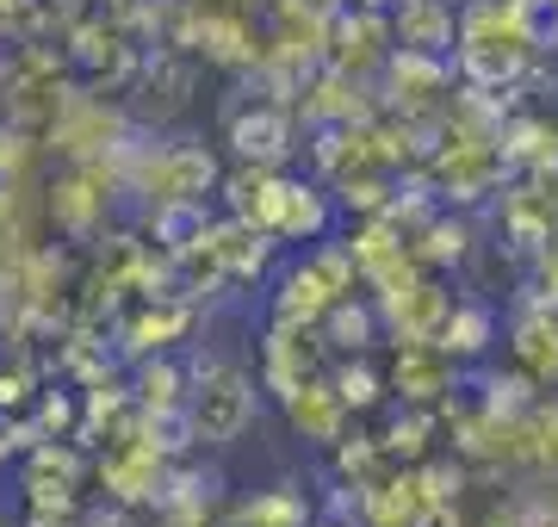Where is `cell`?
Listing matches in <instances>:
<instances>
[{"mask_svg":"<svg viewBox=\"0 0 558 527\" xmlns=\"http://www.w3.org/2000/svg\"><path fill=\"white\" fill-rule=\"evenodd\" d=\"M527 62V38L515 32L509 7H472L459 20V69L472 87H509Z\"/></svg>","mask_w":558,"mask_h":527,"instance_id":"1","label":"cell"},{"mask_svg":"<svg viewBox=\"0 0 558 527\" xmlns=\"http://www.w3.org/2000/svg\"><path fill=\"white\" fill-rule=\"evenodd\" d=\"M248 416H255V385H248V379H236V372L205 379L199 404H193V428H199V441H236Z\"/></svg>","mask_w":558,"mask_h":527,"instance_id":"2","label":"cell"},{"mask_svg":"<svg viewBox=\"0 0 558 527\" xmlns=\"http://www.w3.org/2000/svg\"><path fill=\"white\" fill-rule=\"evenodd\" d=\"M230 143H236L242 162L255 168H279L292 156V119L279 106H255V112H236L230 119Z\"/></svg>","mask_w":558,"mask_h":527,"instance_id":"3","label":"cell"},{"mask_svg":"<svg viewBox=\"0 0 558 527\" xmlns=\"http://www.w3.org/2000/svg\"><path fill=\"white\" fill-rule=\"evenodd\" d=\"M329 305H336V292L323 285L317 267H299L292 280L279 285V323H292V329H311L329 317Z\"/></svg>","mask_w":558,"mask_h":527,"instance_id":"4","label":"cell"},{"mask_svg":"<svg viewBox=\"0 0 558 527\" xmlns=\"http://www.w3.org/2000/svg\"><path fill=\"white\" fill-rule=\"evenodd\" d=\"M292 422L304 428V434H317V441H341V416H348V404L336 397V385H317V379H304L292 397Z\"/></svg>","mask_w":558,"mask_h":527,"instance_id":"5","label":"cell"},{"mask_svg":"<svg viewBox=\"0 0 558 527\" xmlns=\"http://www.w3.org/2000/svg\"><path fill=\"white\" fill-rule=\"evenodd\" d=\"M304 379H311V342H304V329L279 323V335L267 342V385H274L279 397H292Z\"/></svg>","mask_w":558,"mask_h":527,"instance_id":"6","label":"cell"},{"mask_svg":"<svg viewBox=\"0 0 558 527\" xmlns=\"http://www.w3.org/2000/svg\"><path fill=\"white\" fill-rule=\"evenodd\" d=\"M398 391L410 404H428L447 391V366H440V342H410L398 354Z\"/></svg>","mask_w":558,"mask_h":527,"instance_id":"7","label":"cell"},{"mask_svg":"<svg viewBox=\"0 0 558 527\" xmlns=\"http://www.w3.org/2000/svg\"><path fill=\"white\" fill-rule=\"evenodd\" d=\"M398 38L410 50H447L453 44V7H440V0H403Z\"/></svg>","mask_w":558,"mask_h":527,"instance_id":"8","label":"cell"},{"mask_svg":"<svg viewBox=\"0 0 558 527\" xmlns=\"http://www.w3.org/2000/svg\"><path fill=\"white\" fill-rule=\"evenodd\" d=\"M490 335H497V317L484 305H459L447 323H440V354H453V360H472V354H484L490 347Z\"/></svg>","mask_w":558,"mask_h":527,"instance_id":"9","label":"cell"},{"mask_svg":"<svg viewBox=\"0 0 558 527\" xmlns=\"http://www.w3.org/2000/svg\"><path fill=\"white\" fill-rule=\"evenodd\" d=\"M211 181H218V168H211L205 149H174V156H161V193H168V199H199Z\"/></svg>","mask_w":558,"mask_h":527,"instance_id":"10","label":"cell"},{"mask_svg":"<svg viewBox=\"0 0 558 527\" xmlns=\"http://www.w3.org/2000/svg\"><path fill=\"white\" fill-rule=\"evenodd\" d=\"M502 162H527V168H558V137L546 124L521 119L502 131Z\"/></svg>","mask_w":558,"mask_h":527,"instance_id":"11","label":"cell"},{"mask_svg":"<svg viewBox=\"0 0 558 527\" xmlns=\"http://www.w3.org/2000/svg\"><path fill=\"white\" fill-rule=\"evenodd\" d=\"M323 335H329V347H341V354H360V347L373 342V305L336 298V305H329V317H323Z\"/></svg>","mask_w":558,"mask_h":527,"instance_id":"12","label":"cell"},{"mask_svg":"<svg viewBox=\"0 0 558 527\" xmlns=\"http://www.w3.org/2000/svg\"><path fill=\"white\" fill-rule=\"evenodd\" d=\"M385 38H391V25L379 13H354V20L336 25V62H366Z\"/></svg>","mask_w":558,"mask_h":527,"instance_id":"13","label":"cell"},{"mask_svg":"<svg viewBox=\"0 0 558 527\" xmlns=\"http://www.w3.org/2000/svg\"><path fill=\"white\" fill-rule=\"evenodd\" d=\"M515 32L527 38V50H553L558 44V0H509Z\"/></svg>","mask_w":558,"mask_h":527,"instance_id":"14","label":"cell"},{"mask_svg":"<svg viewBox=\"0 0 558 527\" xmlns=\"http://www.w3.org/2000/svg\"><path fill=\"white\" fill-rule=\"evenodd\" d=\"M521 366L539 372V379H553L558 372V323L553 317H534V323L521 329Z\"/></svg>","mask_w":558,"mask_h":527,"instance_id":"15","label":"cell"},{"mask_svg":"<svg viewBox=\"0 0 558 527\" xmlns=\"http://www.w3.org/2000/svg\"><path fill=\"white\" fill-rule=\"evenodd\" d=\"M428 434H435V416H422V409H410V416H398V422L379 434V446L391 453V459H422V446H428Z\"/></svg>","mask_w":558,"mask_h":527,"instance_id":"16","label":"cell"},{"mask_svg":"<svg viewBox=\"0 0 558 527\" xmlns=\"http://www.w3.org/2000/svg\"><path fill=\"white\" fill-rule=\"evenodd\" d=\"M329 385H336V397L348 409H373L379 404V372H373V366H336V379H329Z\"/></svg>","mask_w":558,"mask_h":527,"instance_id":"17","label":"cell"},{"mask_svg":"<svg viewBox=\"0 0 558 527\" xmlns=\"http://www.w3.org/2000/svg\"><path fill=\"white\" fill-rule=\"evenodd\" d=\"M180 329H186V310H143L131 323V347H161V342H174Z\"/></svg>","mask_w":558,"mask_h":527,"instance_id":"18","label":"cell"},{"mask_svg":"<svg viewBox=\"0 0 558 527\" xmlns=\"http://www.w3.org/2000/svg\"><path fill=\"white\" fill-rule=\"evenodd\" d=\"M459 248H465V230L459 223H447V218L422 223V243H416L422 261H459Z\"/></svg>","mask_w":558,"mask_h":527,"instance_id":"19","label":"cell"},{"mask_svg":"<svg viewBox=\"0 0 558 527\" xmlns=\"http://www.w3.org/2000/svg\"><path fill=\"white\" fill-rule=\"evenodd\" d=\"M323 273V285L336 292V298H348L354 292V273H360V261H354V248H323L317 261H311Z\"/></svg>","mask_w":558,"mask_h":527,"instance_id":"20","label":"cell"},{"mask_svg":"<svg viewBox=\"0 0 558 527\" xmlns=\"http://www.w3.org/2000/svg\"><path fill=\"white\" fill-rule=\"evenodd\" d=\"M137 391H143V409H168L180 397V372L174 366H143Z\"/></svg>","mask_w":558,"mask_h":527,"instance_id":"21","label":"cell"},{"mask_svg":"<svg viewBox=\"0 0 558 527\" xmlns=\"http://www.w3.org/2000/svg\"><path fill=\"white\" fill-rule=\"evenodd\" d=\"M81 422V409H75V397L69 391H44V409H38V434H69V428Z\"/></svg>","mask_w":558,"mask_h":527,"instance_id":"22","label":"cell"},{"mask_svg":"<svg viewBox=\"0 0 558 527\" xmlns=\"http://www.w3.org/2000/svg\"><path fill=\"white\" fill-rule=\"evenodd\" d=\"M242 522H248V527H304V508L292 503V497H260Z\"/></svg>","mask_w":558,"mask_h":527,"instance_id":"23","label":"cell"},{"mask_svg":"<svg viewBox=\"0 0 558 527\" xmlns=\"http://www.w3.org/2000/svg\"><path fill=\"white\" fill-rule=\"evenodd\" d=\"M385 446L379 441H341V471H348V478H366V471H373V459H379Z\"/></svg>","mask_w":558,"mask_h":527,"instance_id":"24","label":"cell"},{"mask_svg":"<svg viewBox=\"0 0 558 527\" xmlns=\"http://www.w3.org/2000/svg\"><path fill=\"white\" fill-rule=\"evenodd\" d=\"M20 404H25V372H0V409L13 416Z\"/></svg>","mask_w":558,"mask_h":527,"instance_id":"25","label":"cell"},{"mask_svg":"<svg viewBox=\"0 0 558 527\" xmlns=\"http://www.w3.org/2000/svg\"><path fill=\"white\" fill-rule=\"evenodd\" d=\"M7 446H13V441H7V434H0V459H7Z\"/></svg>","mask_w":558,"mask_h":527,"instance_id":"26","label":"cell"},{"mask_svg":"<svg viewBox=\"0 0 558 527\" xmlns=\"http://www.w3.org/2000/svg\"><path fill=\"white\" fill-rule=\"evenodd\" d=\"M440 7H465V0H440Z\"/></svg>","mask_w":558,"mask_h":527,"instance_id":"27","label":"cell"}]
</instances>
